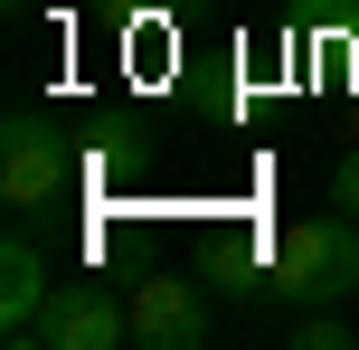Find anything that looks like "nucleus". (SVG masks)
Here are the masks:
<instances>
[{
  "label": "nucleus",
  "mask_w": 359,
  "mask_h": 350,
  "mask_svg": "<svg viewBox=\"0 0 359 350\" xmlns=\"http://www.w3.org/2000/svg\"><path fill=\"white\" fill-rule=\"evenodd\" d=\"M274 284L284 303H350L359 294V218H303L274 237Z\"/></svg>",
  "instance_id": "nucleus-1"
},
{
  "label": "nucleus",
  "mask_w": 359,
  "mask_h": 350,
  "mask_svg": "<svg viewBox=\"0 0 359 350\" xmlns=\"http://www.w3.org/2000/svg\"><path fill=\"white\" fill-rule=\"evenodd\" d=\"M67 180H76V152H67V133H57V114L19 105L10 133H0V199H10V218L38 227L57 199H67Z\"/></svg>",
  "instance_id": "nucleus-2"
},
{
  "label": "nucleus",
  "mask_w": 359,
  "mask_h": 350,
  "mask_svg": "<svg viewBox=\"0 0 359 350\" xmlns=\"http://www.w3.org/2000/svg\"><path fill=\"white\" fill-rule=\"evenodd\" d=\"M133 341V303L114 284H57L29 322V350H123Z\"/></svg>",
  "instance_id": "nucleus-3"
},
{
  "label": "nucleus",
  "mask_w": 359,
  "mask_h": 350,
  "mask_svg": "<svg viewBox=\"0 0 359 350\" xmlns=\"http://www.w3.org/2000/svg\"><path fill=\"white\" fill-rule=\"evenodd\" d=\"M133 341L142 350H208V303L189 275H142L133 284Z\"/></svg>",
  "instance_id": "nucleus-4"
},
{
  "label": "nucleus",
  "mask_w": 359,
  "mask_h": 350,
  "mask_svg": "<svg viewBox=\"0 0 359 350\" xmlns=\"http://www.w3.org/2000/svg\"><path fill=\"white\" fill-rule=\"evenodd\" d=\"M48 294H57V275H48V256H38L29 218H19L10 246H0V332H10V350H29V322H38Z\"/></svg>",
  "instance_id": "nucleus-5"
},
{
  "label": "nucleus",
  "mask_w": 359,
  "mask_h": 350,
  "mask_svg": "<svg viewBox=\"0 0 359 350\" xmlns=\"http://www.w3.org/2000/svg\"><path fill=\"white\" fill-rule=\"evenodd\" d=\"M341 341H359V322H341L331 303H303V322H293V350H341Z\"/></svg>",
  "instance_id": "nucleus-6"
},
{
  "label": "nucleus",
  "mask_w": 359,
  "mask_h": 350,
  "mask_svg": "<svg viewBox=\"0 0 359 350\" xmlns=\"http://www.w3.org/2000/svg\"><path fill=\"white\" fill-rule=\"evenodd\" d=\"M331 208L359 218V152H341V170H331Z\"/></svg>",
  "instance_id": "nucleus-7"
},
{
  "label": "nucleus",
  "mask_w": 359,
  "mask_h": 350,
  "mask_svg": "<svg viewBox=\"0 0 359 350\" xmlns=\"http://www.w3.org/2000/svg\"><path fill=\"white\" fill-rule=\"evenodd\" d=\"M104 10H170V0H104Z\"/></svg>",
  "instance_id": "nucleus-8"
},
{
  "label": "nucleus",
  "mask_w": 359,
  "mask_h": 350,
  "mask_svg": "<svg viewBox=\"0 0 359 350\" xmlns=\"http://www.w3.org/2000/svg\"><path fill=\"white\" fill-rule=\"evenodd\" d=\"M10 10H38V0H10Z\"/></svg>",
  "instance_id": "nucleus-9"
}]
</instances>
